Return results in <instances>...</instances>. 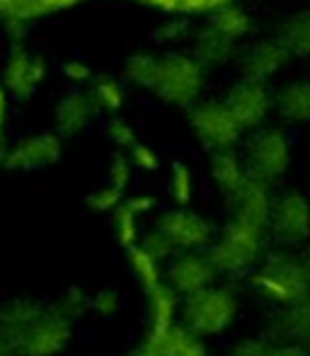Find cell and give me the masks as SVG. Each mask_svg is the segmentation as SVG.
<instances>
[{
	"label": "cell",
	"instance_id": "1",
	"mask_svg": "<svg viewBox=\"0 0 310 356\" xmlns=\"http://www.w3.org/2000/svg\"><path fill=\"white\" fill-rule=\"evenodd\" d=\"M73 337V323L34 298L0 305V356H58Z\"/></svg>",
	"mask_w": 310,
	"mask_h": 356
},
{
	"label": "cell",
	"instance_id": "2",
	"mask_svg": "<svg viewBox=\"0 0 310 356\" xmlns=\"http://www.w3.org/2000/svg\"><path fill=\"white\" fill-rule=\"evenodd\" d=\"M250 289L272 308H284L310 298V272L303 254L293 252L291 248L264 252L259 264L250 272Z\"/></svg>",
	"mask_w": 310,
	"mask_h": 356
},
{
	"label": "cell",
	"instance_id": "3",
	"mask_svg": "<svg viewBox=\"0 0 310 356\" xmlns=\"http://www.w3.org/2000/svg\"><path fill=\"white\" fill-rule=\"evenodd\" d=\"M267 230L228 218L209 245V254L216 264L218 277H243L252 272L267 252Z\"/></svg>",
	"mask_w": 310,
	"mask_h": 356
},
{
	"label": "cell",
	"instance_id": "4",
	"mask_svg": "<svg viewBox=\"0 0 310 356\" xmlns=\"http://www.w3.org/2000/svg\"><path fill=\"white\" fill-rule=\"evenodd\" d=\"M240 300L231 286L209 284L204 289L182 298V310H179V323L187 330H192L197 337H218L228 332L233 323L238 320Z\"/></svg>",
	"mask_w": 310,
	"mask_h": 356
},
{
	"label": "cell",
	"instance_id": "5",
	"mask_svg": "<svg viewBox=\"0 0 310 356\" xmlns=\"http://www.w3.org/2000/svg\"><path fill=\"white\" fill-rule=\"evenodd\" d=\"M206 80V66L194 54H165L160 56L158 80L153 92L172 107H192L199 102Z\"/></svg>",
	"mask_w": 310,
	"mask_h": 356
},
{
	"label": "cell",
	"instance_id": "6",
	"mask_svg": "<svg viewBox=\"0 0 310 356\" xmlns=\"http://www.w3.org/2000/svg\"><path fill=\"white\" fill-rule=\"evenodd\" d=\"M245 168L247 175L259 182L269 184L284 177L291 165V143L282 129L274 127H259L252 131V136L245 143Z\"/></svg>",
	"mask_w": 310,
	"mask_h": 356
},
{
	"label": "cell",
	"instance_id": "7",
	"mask_svg": "<svg viewBox=\"0 0 310 356\" xmlns=\"http://www.w3.org/2000/svg\"><path fill=\"white\" fill-rule=\"evenodd\" d=\"M189 129H192L194 138L211 153L235 148L245 131L223 99H206V102L192 104L189 107Z\"/></svg>",
	"mask_w": 310,
	"mask_h": 356
},
{
	"label": "cell",
	"instance_id": "8",
	"mask_svg": "<svg viewBox=\"0 0 310 356\" xmlns=\"http://www.w3.org/2000/svg\"><path fill=\"white\" fill-rule=\"evenodd\" d=\"M269 238L279 248H301L310 238V202L298 189L277 194L269 213Z\"/></svg>",
	"mask_w": 310,
	"mask_h": 356
},
{
	"label": "cell",
	"instance_id": "9",
	"mask_svg": "<svg viewBox=\"0 0 310 356\" xmlns=\"http://www.w3.org/2000/svg\"><path fill=\"white\" fill-rule=\"evenodd\" d=\"M155 228L165 233V238L172 243L174 252H187V250H209L216 228L209 218L189 207H174L158 216Z\"/></svg>",
	"mask_w": 310,
	"mask_h": 356
},
{
	"label": "cell",
	"instance_id": "10",
	"mask_svg": "<svg viewBox=\"0 0 310 356\" xmlns=\"http://www.w3.org/2000/svg\"><path fill=\"white\" fill-rule=\"evenodd\" d=\"M223 102L228 104V109L245 131H254L262 127L267 114L274 109V95L267 90V83L243 75L228 88Z\"/></svg>",
	"mask_w": 310,
	"mask_h": 356
},
{
	"label": "cell",
	"instance_id": "11",
	"mask_svg": "<svg viewBox=\"0 0 310 356\" xmlns=\"http://www.w3.org/2000/svg\"><path fill=\"white\" fill-rule=\"evenodd\" d=\"M58 131H39L32 136H24L13 148L5 150V170L15 172H37L56 165L63 155V141Z\"/></svg>",
	"mask_w": 310,
	"mask_h": 356
},
{
	"label": "cell",
	"instance_id": "12",
	"mask_svg": "<svg viewBox=\"0 0 310 356\" xmlns=\"http://www.w3.org/2000/svg\"><path fill=\"white\" fill-rule=\"evenodd\" d=\"M218 279V269L213 264L209 250H187L174 252L165 262V282L172 286L179 296H189L204 286L213 284Z\"/></svg>",
	"mask_w": 310,
	"mask_h": 356
},
{
	"label": "cell",
	"instance_id": "13",
	"mask_svg": "<svg viewBox=\"0 0 310 356\" xmlns=\"http://www.w3.org/2000/svg\"><path fill=\"white\" fill-rule=\"evenodd\" d=\"M47 78V63L42 54H34L24 47H13L3 68V88L17 99H29Z\"/></svg>",
	"mask_w": 310,
	"mask_h": 356
},
{
	"label": "cell",
	"instance_id": "14",
	"mask_svg": "<svg viewBox=\"0 0 310 356\" xmlns=\"http://www.w3.org/2000/svg\"><path fill=\"white\" fill-rule=\"evenodd\" d=\"M228 202V218H235L240 223L254 225L269 233V213H272L274 194L272 187L254 177H247L238 192H233Z\"/></svg>",
	"mask_w": 310,
	"mask_h": 356
},
{
	"label": "cell",
	"instance_id": "15",
	"mask_svg": "<svg viewBox=\"0 0 310 356\" xmlns=\"http://www.w3.org/2000/svg\"><path fill=\"white\" fill-rule=\"evenodd\" d=\"M267 337L272 342L298 344L303 349H310V298L277 308V313L269 320Z\"/></svg>",
	"mask_w": 310,
	"mask_h": 356
},
{
	"label": "cell",
	"instance_id": "16",
	"mask_svg": "<svg viewBox=\"0 0 310 356\" xmlns=\"http://www.w3.org/2000/svg\"><path fill=\"white\" fill-rule=\"evenodd\" d=\"M288 51L282 47L277 37L274 39H262V42H254L240 54V71L245 78L252 80H272L274 75L282 71L288 63Z\"/></svg>",
	"mask_w": 310,
	"mask_h": 356
},
{
	"label": "cell",
	"instance_id": "17",
	"mask_svg": "<svg viewBox=\"0 0 310 356\" xmlns=\"http://www.w3.org/2000/svg\"><path fill=\"white\" fill-rule=\"evenodd\" d=\"M97 104H95L92 95L83 92V90H71L66 92L54 107V122H56V131L61 136H78L80 131L88 129V124L97 114Z\"/></svg>",
	"mask_w": 310,
	"mask_h": 356
},
{
	"label": "cell",
	"instance_id": "18",
	"mask_svg": "<svg viewBox=\"0 0 310 356\" xmlns=\"http://www.w3.org/2000/svg\"><path fill=\"white\" fill-rule=\"evenodd\" d=\"M143 342L151 347L155 356H209L204 339L182 323L170 325L165 330H148V337Z\"/></svg>",
	"mask_w": 310,
	"mask_h": 356
},
{
	"label": "cell",
	"instance_id": "19",
	"mask_svg": "<svg viewBox=\"0 0 310 356\" xmlns=\"http://www.w3.org/2000/svg\"><path fill=\"white\" fill-rule=\"evenodd\" d=\"M274 112L286 124H310V78L284 85L274 95Z\"/></svg>",
	"mask_w": 310,
	"mask_h": 356
},
{
	"label": "cell",
	"instance_id": "20",
	"mask_svg": "<svg viewBox=\"0 0 310 356\" xmlns=\"http://www.w3.org/2000/svg\"><path fill=\"white\" fill-rule=\"evenodd\" d=\"M179 310H182V296L168 282L146 291V315L151 330H165L170 325H177Z\"/></svg>",
	"mask_w": 310,
	"mask_h": 356
},
{
	"label": "cell",
	"instance_id": "21",
	"mask_svg": "<svg viewBox=\"0 0 310 356\" xmlns=\"http://www.w3.org/2000/svg\"><path fill=\"white\" fill-rule=\"evenodd\" d=\"M209 170H211V179H213V184H216V189L226 199L231 197L233 192H238L245 179L250 177L243 155L235 153V148L211 153V168Z\"/></svg>",
	"mask_w": 310,
	"mask_h": 356
},
{
	"label": "cell",
	"instance_id": "22",
	"mask_svg": "<svg viewBox=\"0 0 310 356\" xmlns=\"http://www.w3.org/2000/svg\"><path fill=\"white\" fill-rule=\"evenodd\" d=\"M194 56L204 63V66H221L228 58L233 56L235 42L228 37H223L221 32L211 27V24H204L197 34H194Z\"/></svg>",
	"mask_w": 310,
	"mask_h": 356
},
{
	"label": "cell",
	"instance_id": "23",
	"mask_svg": "<svg viewBox=\"0 0 310 356\" xmlns=\"http://www.w3.org/2000/svg\"><path fill=\"white\" fill-rule=\"evenodd\" d=\"M277 39L288 56H310V10L296 13L282 24Z\"/></svg>",
	"mask_w": 310,
	"mask_h": 356
},
{
	"label": "cell",
	"instance_id": "24",
	"mask_svg": "<svg viewBox=\"0 0 310 356\" xmlns=\"http://www.w3.org/2000/svg\"><path fill=\"white\" fill-rule=\"evenodd\" d=\"M129 254V269L133 272V279L141 284L143 291L155 289L158 284L165 282V262L158 259L155 254L148 252L146 248L136 245V248L127 250Z\"/></svg>",
	"mask_w": 310,
	"mask_h": 356
},
{
	"label": "cell",
	"instance_id": "25",
	"mask_svg": "<svg viewBox=\"0 0 310 356\" xmlns=\"http://www.w3.org/2000/svg\"><path fill=\"white\" fill-rule=\"evenodd\" d=\"M112 228H114V238L122 245L124 250H131L141 243V213L131 207V204L124 199L117 209L112 211Z\"/></svg>",
	"mask_w": 310,
	"mask_h": 356
},
{
	"label": "cell",
	"instance_id": "26",
	"mask_svg": "<svg viewBox=\"0 0 310 356\" xmlns=\"http://www.w3.org/2000/svg\"><path fill=\"white\" fill-rule=\"evenodd\" d=\"M209 24H211L216 32H221L223 37L231 39V42H240V39L252 29V19H250V15L235 3L216 10V13L211 15V19H209Z\"/></svg>",
	"mask_w": 310,
	"mask_h": 356
},
{
	"label": "cell",
	"instance_id": "27",
	"mask_svg": "<svg viewBox=\"0 0 310 356\" xmlns=\"http://www.w3.org/2000/svg\"><path fill=\"white\" fill-rule=\"evenodd\" d=\"M158 66H160V56H153L148 51H138L131 54L124 63V78L131 85L141 90H151L155 88V80H158Z\"/></svg>",
	"mask_w": 310,
	"mask_h": 356
},
{
	"label": "cell",
	"instance_id": "28",
	"mask_svg": "<svg viewBox=\"0 0 310 356\" xmlns=\"http://www.w3.org/2000/svg\"><path fill=\"white\" fill-rule=\"evenodd\" d=\"M90 85H92V88H90V95H92L99 112H119V109L124 107L122 80L112 78V75H99V78H92Z\"/></svg>",
	"mask_w": 310,
	"mask_h": 356
},
{
	"label": "cell",
	"instance_id": "29",
	"mask_svg": "<svg viewBox=\"0 0 310 356\" xmlns=\"http://www.w3.org/2000/svg\"><path fill=\"white\" fill-rule=\"evenodd\" d=\"M168 192L177 207H189L194 199V172L189 165L172 163L168 177Z\"/></svg>",
	"mask_w": 310,
	"mask_h": 356
},
{
	"label": "cell",
	"instance_id": "30",
	"mask_svg": "<svg viewBox=\"0 0 310 356\" xmlns=\"http://www.w3.org/2000/svg\"><path fill=\"white\" fill-rule=\"evenodd\" d=\"M51 305L61 318H66L68 323L76 325L78 320L90 310V296L85 293L80 286H71V289L63 291V293L56 298V303H51Z\"/></svg>",
	"mask_w": 310,
	"mask_h": 356
},
{
	"label": "cell",
	"instance_id": "31",
	"mask_svg": "<svg viewBox=\"0 0 310 356\" xmlns=\"http://www.w3.org/2000/svg\"><path fill=\"white\" fill-rule=\"evenodd\" d=\"M122 202H124V192L109 182L99 184L97 189H92V192L88 194V207L92 209L95 213H112Z\"/></svg>",
	"mask_w": 310,
	"mask_h": 356
},
{
	"label": "cell",
	"instance_id": "32",
	"mask_svg": "<svg viewBox=\"0 0 310 356\" xmlns=\"http://www.w3.org/2000/svg\"><path fill=\"white\" fill-rule=\"evenodd\" d=\"M90 310L97 318H114L122 310V296L112 286H102V289H97L90 296Z\"/></svg>",
	"mask_w": 310,
	"mask_h": 356
},
{
	"label": "cell",
	"instance_id": "33",
	"mask_svg": "<svg viewBox=\"0 0 310 356\" xmlns=\"http://www.w3.org/2000/svg\"><path fill=\"white\" fill-rule=\"evenodd\" d=\"M0 17L13 24H27L37 19L34 0H0Z\"/></svg>",
	"mask_w": 310,
	"mask_h": 356
},
{
	"label": "cell",
	"instance_id": "34",
	"mask_svg": "<svg viewBox=\"0 0 310 356\" xmlns=\"http://www.w3.org/2000/svg\"><path fill=\"white\" fill-rule=\"evenodd\" d=\"M131 172H133V165L129 160V155L117 153L112 160H109V168H107V182L119 187L122 192H127V187L131 184Z\"/></svg>",
	"mask_w": 310,
	"mask_h": 356
},
{
	"label": "cell",
	"instance_id": "35",
	"mask_svg": "<svg viewBox=\"0 0 310 356\" xmlns=\"http://www.w3.org/2000/svg\"><path fill=\"white\" fill-rule=\"evenodd\" d=\"M141 248H146L148 252L151 254H155L158 259H163V262H168L170 257L174 254V248H172V243H170L168 238H165V233L160 228H153L148 230V233H143L141 235Z\"/></svg>",
	"mask_w": 310,
	"mask_h": 356
},
{
	"label": "cell",
	"instance_id": "36",
	"mask_svg": "<svg viewBox=\"0 0 310 356\" xmlns=\"http://www.w3.org/2000/svg\"><path fill=\"white\" fill-rule=\"evenodd\" d=\"M127 153H129V160H131V165L136 170H143V172H155V170L160 168V155H158V150L151 148V145L136 141L131 148L127 150Z\"/></svg>",
	"mask_w": 310,
	"mask_h": 356
},
{
	"label": "cell",
	"instance_id": "37",
	"mask_svg": "<svg viewBox=\"0 0 310 356\" xmlns=\"http://www.w3.org/2000/svg\"><path fill=\"white\" fill-rule=\"evenodd\" d=\"M107 136H109V141L122 150H129L138 141L136 129H133L127 119H112V122H109V129H107Z\"/></svg>",
	"mask_w": 310,
	"mask_h": 356
},
{
	"label": "cell",
	"instance_id": "38",
	"mask_svg": "<svg viewBox=\"0 0 310 356\" xmlns=\"http://www.w3.org/2000/svg\"><path fill=\"white\" fill-rule=\"evenodd\" d=\"M61 73H63V78L71 80V83H76V85L92 83V78H95L92 66H90L88 61H83V58H68V61L61 66Z\"/></svg>",
	"mask_w": 310,
	"mask_h": 356
},
{
	"label": "cell",
	"instance_id": "39",
	"mask_svg": "<svg viewBox=\"0 0 310 356\" xmlns=\"http://www.w3.org/2000/svg\"><path fill=\"white\" fill-rule=\"evenodd\" d=\"M235 0H179V10L182 15H213L216 10L226 8Z\"/></svg>",
	"mask_w": 310,
	"mask_h": 356
},
{
	"label": "cell",
	"instance_id": "40",
	"mask_svg": "<svg viewBox=\"0 0 310 356\" xmlns=\"http://www.w3.org/2000/svg\"><path fill=\"white\" fill-rule=\"evenodd\" d=\"M269 347V337H245L233 344L231 356H264Z\"/></svg>",
	"mask_w": 310,
	"mask_h": 356
},
{
	"label": "cell",
	"instance_id": "41",
	"mask_svg": "<svg viewBox=\"0 0 310 356\" xmlns=\"http://www.w3.org/2000/svg\"><path fill=\"white\" fill-rule=\"evenodd\" d=\"M80 0H34V13H37V19L44 17V15H58L66 13V10L76 8Z\"/></svg>",
	"mask_w": 310,
	"mask_h": 356
},
{
	"label": "cell",
	"instance_id": "42",
	"mask_svg": "<svg viewBox=\"0 0 310 356\" xmlns=\"http://www.w3.org/2000/svg\"><path fill=\"white\" fill-rule=\"evenodd\" d=\"M306 354V349L298 347V344H286V342H272L269 339V347L264 356H303Z\"/></svg>",
	"mask_w": 310,
	"mask_h": 356
},
{
	"label": "cell",
	"instance_id": "43",
	"mask_svg": "<svg viewBox=\"0 0 310 356\" xmlns=\"http://www.w3.org/2000/svg\"><path fill=\"white\" fill-rule=\"evenodd\" d=\"M182 34H187V24L184 22H170L158 29V37L163 39V42H177Z\"/></svg>",
	"mask_w": 310,
	"mask_h": 356
},
{
	"label": "cell",
	"instance_id": "44",
	"mask_svg": "<svg viewBox=\"0 0 310 356\" xmlns=\"http://www.w3.org/2000/svg\"><path fill=\"white\" fill-rule=\"evenodd\" d=\"M129 204H131L133 209H136L141 216H146V213H151L155 207H158V202H155L153 197H148V194H138V197H131V199H127Z\"/></svg>",
	"mask_w": 310,
	"mask_h": 356
},
{
	"label": "cell",
	"instance_id": "45",
	"mask_svg": "<svg viewBox=\"0 0 310 356\" xmlns=\"http://www.w3.org/2000/svg\"><path fill=\"white\" fill-rule=\"evenodd\" d=\"M136 3L146 5V8L160 10V13H177L179 0H136Z\"/></svg>",
	"mask_w": 310,
	"mask_h": 356
},
{
	"label": "cell",
	"instance_id": "46",
	"mask_svg": "<svg viewBox=\"0 0 310 356\" xmlns=\"http://www.w3.org/2000/svg\"><path fill=\"white\" fill-rule=\"evenodd\" d=\"M8 97H10V95L5 92V88L0 85V136H3L5 117H8Z\"/></svg>",
	"mask_w": 310,
	"mask_h": 356
},
{
	"label": "cell",
	"instance_id": "47",
	"mask_svg": "<svg viewBox=\"0 0 310 356\" xmlns=\"http://www.w3.org/2000/svg\"><path fill=\"white\" fill-rule=\"evenodd\" d=\"M127 356H155V354L151 352V347H148V344L143 342L141 347H136V349H133L131 354H127Z\"/></svg>",
	"mask_w": 310,
	"mask_h": 356
},
{
	"label": "cell",
	"instance_id": "48",
	"mask_svg": "<svg viewBox=\"0 0 310 356\" xmlns=\"http://www.w3.org/2000/svg\"><path fill=\"white\" fill-rule=\"evenodd\" d=\"M303 262H306V267H308V272H310V248H306V250H303Z\"/></svg>",
	"mask_w": 310,
	"mask_h": 356
},
{
	"label": "cell",
	"instance_id": "49",
	"mask_svg": "<svg viewBox=\"0 0 310 356\" xmlns=\"http://www.w3.org/2000/svg\"><path fill=\"white\" fill-rule=\"evenodd\" d=\"M5 150H8V148H5L3 141H0V168H3V163H5Z\"/></svg>",
	"mask_w": 310,
	"mask_h": 356
},
{
	"label": "cell",
	"instance_id": "50",
	"mask_svg": "<svg viewBox=\"0 0 310 356\" xmlns=\"http://www.w3.org/2000/svg\"><path fill=\"white\" fill-rule=\"evenodd\" d=\"M303 356H310V349H306V354H303Z\"/></svg>",
	"mask_w": 310,
	"mask_h": 356
}]
</instances>
